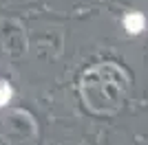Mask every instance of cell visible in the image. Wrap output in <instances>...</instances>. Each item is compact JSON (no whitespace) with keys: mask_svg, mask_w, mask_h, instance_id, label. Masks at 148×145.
<instances>
[{"mask_svg":"<svg viewBox=\"0 0 148 145\" xmlns=\"http://www.w3.org/2000/svg\"><path fill=\"white\" fill-rule=\"evenodd\" d=\"M124 26L128 29V33H139L144 29V16L142 13H128L124 20Z\"/></svg>","mask_w":148,"mask_h":145,"instance_id":"1","label":"cell"},{"mask_svg":"<svg viewBox=\"0 0 148 145\" xmlns=\"http://www.w3.org/2000/svg\"><path fill=\"white\" fill-rule=\"evenodd\" d=\"M0 92H9V88H7V86H2V88H0ZM7 99H9V97H0V103H5Z\"/></svg>","mask_w":148,"mask_h":145,"instance_id":"2","label":"cell"}]
</instances>
